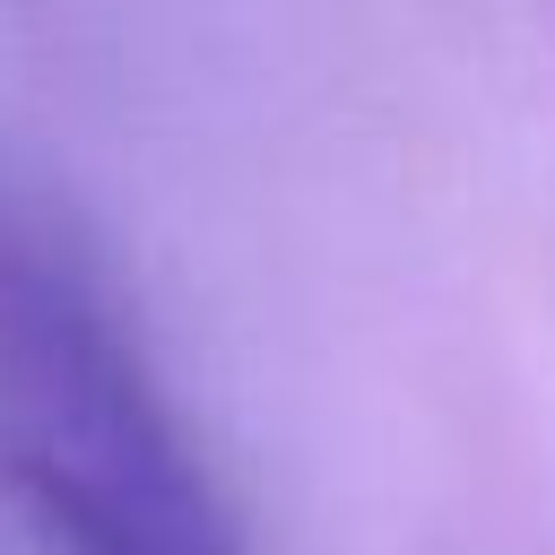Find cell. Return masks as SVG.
Instances as JSON below:
<instances>
[{
    "mask_svg": "<svg viewBox=\"0 0 555 555\" xmlns=\"http://www.w3.org/2000/svg\"><path fill=\"white\" fill-rule=\"evenodd\" d=\"M0 555H121V546H104V538H87V529H69L52 512L0 503Z\"/></svg>",
    "mask_w": 555,
    "mask_h": 555,
    "instance_id": "obj_2",
    "label": "cell"
},
{
    "mask_svg": "<svg viewBox=\"0 0 555 555\" xmlns=\"http://www.w3.org/2000/svg\"><path fill=\"white\" fill-rule=\"evenodd\" d=\"M0 486L130 555H243L147 356L17 217H0Z\"/></svg>",
    "mask_w": 555,
    "mask_h": 555,
    "instance_id": "obj_1",
    "label": "cell"
}]
</instances>
